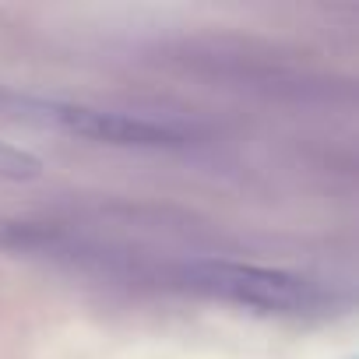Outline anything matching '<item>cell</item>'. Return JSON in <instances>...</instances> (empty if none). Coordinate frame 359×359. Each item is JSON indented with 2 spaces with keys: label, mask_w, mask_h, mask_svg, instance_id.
<instances>
[{
  "label": "cell",
  "mask_w": 359,
  "mask_h": 359,
  "mask_svg": "<svg viewBox=\"0 0 359 359\" xmlns=\"http://www.w3.org/2000/svg\"><path fill=\"white\" fill-rule=\"evenodd\" d=\"M0 120L67 134V137H81V141H92V144H109V148L165 151V148H184L191 141L187 130H180L172 123L148 120V116H130V113L64 102V99L18 95V92H0Z\"/></svg>",
  "instance_id": "1"
},
{
  "label": "cell",
  "mask_w": 359,
  "mask_h": 359,
  "mask_svg": "<svg viewBox=\"0 0 359 359\" xmlns=\"http://www.w3.org/2000/svg\"><path fill=\"white\" fill-rule=\"evenodd\" d=\"M187 289L205 292L222 303H236L257 313L306 317L324 306V289L313 278H303L285 268L240 264V261H191L180 271Z\"/></svg>",
  "instance_id": "2"
},
{
  "label": "cell",
  "mask_w": 359,
  "mask_h": 359,
  "mask_svg": "<svg viewBox=\"0 0 359 359\" xmlns=\"http://www.w3.org/2000/svg\"><path fill=\"white\" fill-rule=\"evenodd\" d=\"M64 236L50 226L39 222H22V219H4L0 215V250H15V254H43L57 250Z\"/></svg>",
  "instance_id": "3"
},
{
  "label": "cell",
  "mask_w": 359,
  "mask_h": 359,
  "mask_svg": "<svg viewBox=\"0 0 359 359\" xmlns=\"http://www.w3.org/2000/svg\"><path fill=\"white\" fill-rule=\"evenodd\" d=\"M39 172H43V162L32 151L11 141H0V180H36Z\"/></svg>",
  "instance_id": "4"
}]
</instances>
